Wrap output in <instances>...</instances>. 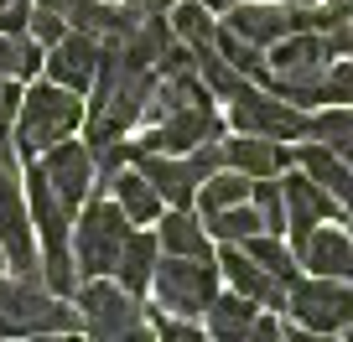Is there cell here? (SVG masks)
I'll list each match as a JSON object with an SVG mask.
<instances>
[{"label":"cell","instance_id":"cell-15","mask_svg":"<svg viewBox=\"0 0 353 342\" xmlns=\"http://www.w3.org/2000/svg\"><path fill=\"white\" fill-rule=\"evenodd\" d=\"M37 166H42V177L52 182L73 208H83V197L94 192V151H88V145L57 140V145H47V151L37 156Z\"/></svg>","mask_w":353,"mask_h":342},{"label":"cell","instance_id":"cell-28","mask_svg":"<svg viewBox=\"0 0 353 342\" xmlns=\"http://www.w3.org/2000/svg\"><path fill=\"white\" fill-rule=\"evenodd\" d=\"M172 32L176 42H188L192 52H203V47H213V36H219V21H213V11L203 6V0H176L172 11Z\"/></svg>","mask_w":353,"mask_h":342},{"label":"cell","instance_id":"cell-7","mask_svg":"<svg viewBox=\"0 0 353 342\" xmlns=\"http://www.w3.org/2000/svg\"><path fill=\"white\" fill-rule=\"evenodd\" d=\"M0 249H6V270L21 280H42V249H37L32 208H26L21 187V161L0 166Z\"/></svg>","mask_w":353,"mask_h":342},{"label":"cell","instance_id":"cell-6","mask_svg":"<svg viewBox=\"0 0 353 342\" xmlns=\"http://www.w3.org/2000/svg\"><path fill=\"white\" fill-rule=\"evenodd\" d=\"M156 311L172 317H203L219 296V259H192V254H161L151 275Z\"/></svg>","mask_w":353,"mask_h":342},{"label":"cell","instance_id":"cell-16","mask_svg":"<svg viewBox=\"0 0 353 342\" xmlns=\"http://www.w3.org/2000/svg\"><path fill=\"white\" fill-rule=\"evenodd\" d=\"M229 32H239L244 42H254V47H276L281 36H291L296 32V11L291 6H270V0H244V6H234L229 11Z\"/></svg>","mask_w":353,"mask_h":342},{"label":"cell","instance_id":"cell-25","mask_svg":"<svg viewBox=\"0 0 353 342\" xmlns=\"http://www.w3.org/2000/svg\"><path fill=\"white\" fill-rule=\"evenodd\" d=\"M307 140H322L353 161V104H327L322 114H307Z\"/></svg>","mask_w":353,"mask_h":342},{"label":"cell","instance_id":"cell-30","mask_svg":"<svg viewBox=\"0 0 353 342\" xmlns=\"http://www.w3.org/2000/svg\"><path fill=\"white\" fill-rule=\"evenodd\" d=\"M192 63H198V78H203V89H208L213 99H223V104H229L234 94L244 89V83H250L244 73H234V67H229V63L219 57V47H203V52H192Z\"/></svg>","mask_w":353,"mask_h":342},{"label":"cell","instance_id":"cell-2","mask_svg":"<svg viewBox=\"0 0 353 342\" xmlns=\"http://www.w3.org/2000/svg\"><path fill=\"white\" fill-rule=\"evenodd\" d=\"M83 114L88 109H83V99H78L73 89L52 83V78L32 83V89L21 94V109H16V125H11V140H16V151H21V161H32L47 145H57L73 130H83Z\"/></svg>","mask_w":353,"mask_h":342},{"label":"cell","instance_id":"cell-42","mask_svg":"<svg viewBox=\"0 0 353 342\" xmlns=\"http://www.w3.org/2000/svg\"><path fill=\"white\" fill-rule=\"evenodd\" d=\"M0 270H6V249H0Z\"/></svg>","mask_w":353,"mask_h":342},{"label":"cell","instance_id":"cell-8","mask_svg":"<svg viewBox=\"0 0 353 342\" xmlns=\"http://www.w3.org/2000/svg\"><path fill=\"white\" fill-rule=\"evenodd\" d=\"M229 125L239 135H265V140H307V114H301V104L281 99V94L260 89V83H244L229 99Z\"/></svg>","mask_w":353,"mask_h":342},{"label":"cell","instance_id":"cell-17","mask_svg":"<svg viewBox=\"0 0 353 342\" xmlns=\"http://www.w3.org/2000/svg\"><path fill=\"white\" fill-rule=\"evenodd\" d=\"M291 166H301L317 187H327L332 197L343 202V208L353 213V161H343L332 145H322V140H307V145H296L291 151Z\"/></svg>","mask_w":353,"mask_h":342},{"label":"cell","instance_id":"cell-32","mask_svg":"<svg viewBox=\"0 0 353 342\" xmlns=\"http://www.w3.org/2000/svg\"><path fill=\"white\" fill-rule=\"evenodd\" d=\"M317 104H353V57H332L317 83Z\"/></svg>","mask_w":353,"mask_h":342},{"label":"cell","instance_id":"cell-40","mask_svg":"<svg viewBox=\"0 0 353 342\" xmlns=\"http://www.w3.org/2000/svg\"><path fill=\"white\" fill-rule=\"evenodd\" d=\"M203 6H208L213 16H223V11H234V6H244V0H203Z\"/></svg>","mask_w":353,"mask_h":342},{"label":"cell","instance_id":"cell-13","mask_svg":"<svg viewBox=\"0 0 353 342\" xmlns=\"http://www.w3.org/2000/svg\"><path fill=\"white\" fill-rule=\"evenodd\" d=\"M291 249H296L301 275L353 280V239H348V228H332V223H312V233H301Z\"/></svg>","mask_w":353,"mask_h":342},{"label":"cell","instance_id":"cell-1","mask_svg":"<svg viewBox=\"0 0 353 342\" xmlns=\"http://www.w3.org/2000/svg\"><path fill=\"white\" fill-rule=\"evenodd\" d=\"M73 306L83 317V342H156L151 311L141 296L120 286L114 275H94L73 290Z\"/></svg>","mask_w":353,"mask_h":342},{"label":"cell","instance_id":"cell-12","mask_svg":"<svg viewBox=\"0 0 353 342\" xmlns=\"http://www.w3.org/2000/svg\"><path fill=\"white\" fill-rule=\"evenodd\" d=\"M42 67H47L52 83H63V89H73V94L94 89V73H99V36H94V32H73V26H68V32L47 47V63Z\"/></svg>","mask_w":353,"mask_h":342},{"label":"cell","instance_id":"cell-39","mask_svg":"<svg viewBox=\"0 0 353 342\" xmlns=\"http://www.w3.org/2000/svg\"><path fill=\"white\" fill-rule=\"evenodd\" d=\"M21 342H83V337H78V332H47V337H21Z\"/></svg>","mask_w":353,"mask_h":342},{"label":"cell","instance_id":"cell-33","mask_svg":"<svg viewBox=\"0 0 353 342\" xmlns=\"http://www.w3.org/2000/svg\"><path fill=\"white\" fill-rule=\"evenodd\" d=\"M156 342H213L203 327H192V317H172V311H151Z\"/></svg>","mask_w":353,"mask_h":342},{"label":"cell","instance_id":"cell-38","mask_svg":"<svg viewBox=\"0 0 353 342\" xmlns=\"http://www.w3.org/2000/svg\"><path fill=\"white\" fill-rule=\"evenodd\" d=\"M130 6H135V11H145V16H166L176 0H130Z\"/></svg>","mask_w":353,"mask_h":342},{"label":"cell","instance_id":"cell-37","mask_svg":"<svg viewBox=\"0 0 353 342\" xmlns=\"http://www.w3.org/2000/svg\"><path fill=\"white\" fill-rule=\"evenodd\" d=\"M322 36H327L332 57H353V16H348V21H338L332 32H322Z\"/></svg>","mask_w":353,"mask_h":342},{"label":"cell","instance_id":"cell-3","mask_svg":"<svg viewBox=\"0 0 353 342\" xmlns=\"http://www.w3.org/2000/svg\"><path fill=\"white\" fill-rule=\"evenodd\" d=\"M0 332L11 337H47V332H83L78 306H68V296H52L42 280L0 275Z\"/></svg>","mask_w":353,"mask_h":342},{"label":"cell","instance_id":"cell-24","mask_svg":"<svg viewBox=\"0 0 353 342\" xmlns=\"http://www.w3.org/2000/svg\"><path fill=\"white\" fill-rule=\"evenodd\" d=\"M250 187H254V177H244V171H234V166H219V171L198 187L192 208L198 213H219V208H234V202H250Z\"/></svg>","mask_w":353,"mask_h":342},{"label":"cell","instance_id":"cell-29","mask_svg":"<svg viewBox=\"0 0 353 342\" xmlns=\"http://www.w3.org/2000/svg\"><path fill=\"white\" fill-rule=\"evenodd\" d=\"M213 47H219V57L234 67V73H244L250 83H260V78L270 73V57H265V47L244 42V36H239V32H229L223 21H219V36H213Z\"/></svg>","mask_w":353,"mask_h":342},{"label":"cell","instance_id":"cell-20","mask_svg":"<svg viewBox=\"0 0 353 342\" xmlns=\"http://www.w3.org/2000/svg\"><path fill=\"white\" fill-rule=\"evenodd\" d=\"M104 187H110V197L125 208V218H130L135 228H145V223H156V218L166 213V197L141 177V171H135V166H120V171H114Z\"/></svg>","mask_w":353,"mask_h":342},{"label":"cell","instance_id":"cell-23","mask_svg":"<svg viewBox=\"0 0 353 342\" xmlns=\"http://www.w3.org/2000/svg\"><path fill=\"white\" fill-rule=\"evenodd\" d=\"M42 63H47V47L32 32H0V78L26 83V78L42 73Z\"/></svg>","mask_w":353,"mask_h":342},{"label":"cell","instance_id":"cell-22","mask_svg":"<svg viewBox=\"0 0 353 342\" xmlns=\"http://www.w3.org/2000/svg\"><path fill=\"white\" fill-rule=\"evenodd\" d=\"M203 317H208V337L213 342H244L250 327H254V317H260V306H254L250 296H239V290H229V296L219 290Z\"/></svg>","mask_w":353,"mask_h":342},{"label":"cell","instance_id":"cell-31","mask_svg":"<svg viewBox=\"0 0 353 342\" xmlns=\"http://www.w3.org/2000/svg\"><path fill=\"white\" fill-rule=\"evenodd\" d=\"M250 202H254V213H260L265 233H281V239H286V192H281V177H254Z\"/></svg>","mask_w":353,"mask_h":342},{"label":"cell","instance_id":"cell-44","mask_svg":"<svg viewBox=\"0 0 353 342\" xmlns=\"http://www.w3.org/2000/svg\"><path fill=\"white\" fill-rule=\"evenodd\" d=\"M348 228H353V223H348ZM348 239H353V233H348Z\"/></svg>","mask_w":353,"mask_h":342},{"label":"cell","instance_id":"cell-21","mask_svg":"<svg viewBox=\"0 0 353 342\" xmlns=\"http://www.w3.org/2000/svg\"><path fill=\"white\" fill-rule=\"evenodd\" d=\"M156 239H161V254H192V259H213L208 228L192 208H166L156 218Z\"/></svg>","mask_w":353,"mask_h":342},{"label":"cell","instance_id":"cell-14","mask_svg":"<svg viewBox=\"0 0 353 342\" xmlns=\"http://www.w3.org/2000/svg\"><path fill=\"white\" fill-rule=\"evenodd\" d=\"M281 192H286V239L291 244H296L301 233H312V223L338 218V208H343V202L332 197L327 187H317L301 166H291L286 177H281Z\"/></svg>","mask_w":353,"mask_h":342},{"label":"cell","instance_id":"cell-41","mask_svg":"<svg viewBox=\"0 0 353 342\" xmlns=\"http://www.w3.org/2000/svg\"><path fill=\"white\" fill-rule=\"evenodd\" d=\"M281 6H317V0H281Z\"/></svg>","mask_w":353,"mask_h":342},{"label":"cell","instance_id":"cell-26","mask_svg":"<svg viewBox=\"0 0 353 342\" xmlns=\"http://www.w3.org/2000/svg\"><path fill=\"white\" fill-rule=\"evenodd\" d=\"M244 254H250V259H260V265L270 270L281 286H296L301 265H296V249H291V239H281V233H254V239H244Z\"/></svg>","mask_w":353,"mask_h":342},{"label":"cell","instance_id":"cell-34","mask_svg":"<svg viewBox=\"0 0 353 342\" xmlns=\"http://www.w3.org/2000/svg\"><path fill=\"white\" fill-rule=\"evenodd\" d=\"M26 32H32L42 47H52L57 36L68 32V21H63V11H52V6H47V0H32V21H26Z\"/></svg>","mask_w":353,"mask_h":342},{"label":"cell","instance_id":"cell-36","mask_svg":"<svg viewBox=\"0 0 353 342\" xmlns=\"http://www.w3.org/2000/svg\"><path fill=\"white\" fill-rule=\"evenodd\" d=\"M244 342H286V327H281V317H276V311H270V317L260 311V317H254V327H250V337H244Z\"/></svg>","mask_w":353,"mask_h":342},{"label":"cell","instance_id":"cell-4","mask_svg":"<svg viewBox=\"0 0 353 342\" xmlns=\"http://www.w3.org/2000/svg\"><path fill=\"white\" fill-rule=\"evenodd\" d=\"M130 228H135V223L125 218V208L114 197L88 192L83 208H78V218H73V265H78V280L114 275V259H120Z\"/></svg>","mask_w":353,"mask_h":342},{"label":"cell","instance_id":"cell-35","mask_svg":"<svg viewBox=\"0 0 353 342\" xmlns=\"http://www.w3.org/2000/svg\"><path fill=\"white\" fill-rule=\"evenodd\" d=\"M32 21V0H6L0 6V32H26Z\"/></svg>","mask_w":353,"mask_h":342},{"label":"cell","instance_id":"cell-27","mask_svg":"<svg viewBox=\"0 0 353 342\" xmlns=\"http://www.w3.org/2000/svg\"><path fill=\"white\" fill-rule=\"evenodd\" d=\"M198 218H203V228H208V239H223V244H244V239H254V233H265L254 202H234V208L198 213Z\"/></svg>","mask_w":353,"mask_h":342},{"label":"cell","instance_id":"cell-5","mask_svg":"<svg viewBox=\"0 0 353 342\" xmlns=\"http://www.w3.org/2000/svg\"><path fill=\"white\" fill-rule=\"evenodd\" d=\"M265 57H270V73L260 78L265 89L281 94V99H291V104H317V83L332 67L327 36L322 32H291V36H281Z\"/></svg>","mask_w":353,"mask_h":342},{"label":"cell","instance_id":"cell-18","mask_svg":"<svg viewBox=\"0 0 353 342\" xmlns=\"http://www.w3.org/2000/svg\"><path fill=\"white\" fill-rule=\"evenodd\" d=\"M223 166H234L244 177H281L291 166V151L281 140H265V135H234L223 145Z\"/></svg>","mask_w":353,"mask_h":342},{"label":"cell","instance_id":"cell-9","mask_svg":"<svg viewBox=\"0 0 353 342\" xmlns=\"http://www.w3.org/2000/svg\"><path fill=\"white\" fill-rule=\"evenodd\" d=\"M286 311H291V321H301L312 332H348L353 327V286L332 280V275H296Z\"/></svg>","mask_w":353,"mask_h":342},{"label":"cell","instance_id":"cell-19","mask_svg":"<svg viewBox=\"0 0 353 342\" xmlns=\"http://www.w3.org/2000/svg\"><path fill=\"white\" fill-rule=\"evenodd\" d=\"M156 259H161V239L145 228H130V239H125L120 259H114V280H120L130 296L145 301V290H151V275H156Z\"/></svg>","mask_w":353,"mask_h":342},{"label":"cell","instance_id":"cell-45","mask_svg":"<svg viewBox=\"0 0 353 342\" xmlns=\"http://www.w3.org/2000/svg\"><path fill=\"white\" fill-rule=\"evenodd\" d=\"M0 6H6V0H0Z\"/></svg>","mask_w":353,"mask_h":342},{"label":"cell","instance_id":"cell-43","mask_svg":"<svg viewBox=\"0 0 353 342\" xmlns=\"http://www.w3.org/2000/svg\"><path fill=\"white\" fill-rule=\"evenodd\" d=\"M348 342H353V327H348Z\"/></svg>","mask_w":353,"mask_h":342},{"label":"cell","instance_id":"cell-10","mask_svg":"<svg viewBox=\"0 0 353 342\" xmlns=\"http://www.w3.org/2000/svg\"><path fill=\"white\" fill-rule=\"evenodd\" d=\"M223 135V114L213 109V104H182L176 114H166V120H156L151 130L141 135V151H166V156H182L192 151V145H208Z\"/></svg>","mask_w":353,"mask_h":342},{"label":"cell","instance_id":"cell-11","mask_svg":"<svg viewBox=\"0 0 353 342\" xmlns=\"http://www.w3.org/2000/svg\"><path fill=\"white\" fill-rule=\"evenodd\" d=\"M219 275L229 280V290H239V296H250L260 311H286V296H291V286H281L270 270L260 265V259H250L244 254V244H223L219 254Z\"/></svg>","mask_w":353,"mask_h":342}]
</instances>
